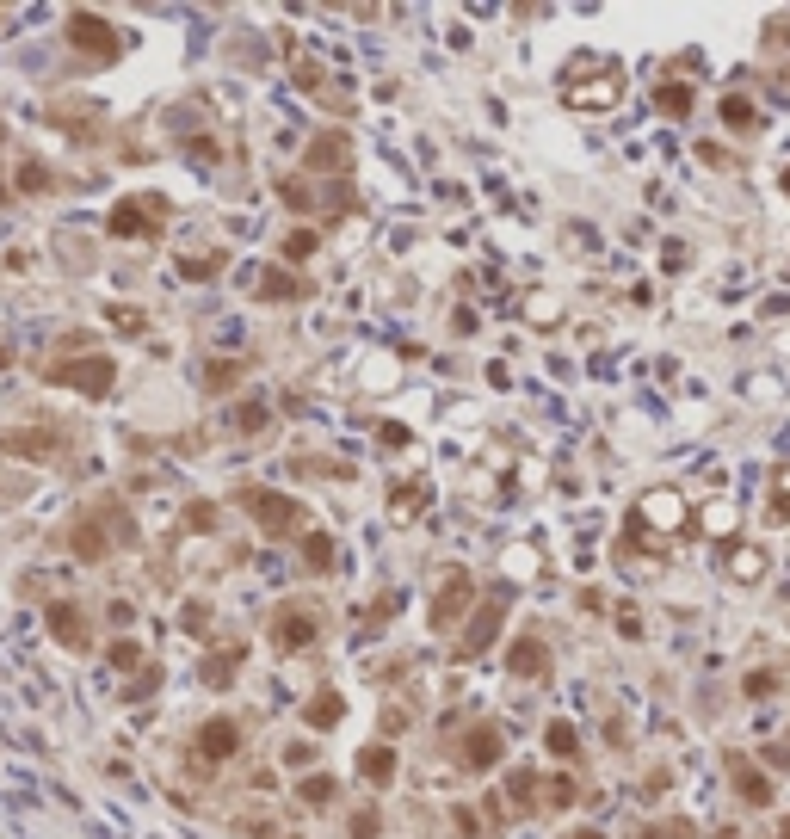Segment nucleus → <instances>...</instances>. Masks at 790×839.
<instances>
[{
  "label": "nucleus",
  "mask_w": 790,
  "mask_h": 839,
  "mask_svg": "<svg viewBox=\"0 0 790 839\" xmlns=\"http://www.w3.org/2000/svg\"><path fill=\"white\" fill-rule=\"evenodd\" d=\"M303 167H309V173H321V179H334V186H340V179L352 173V142H346V130H321V136L309 142Z\"/></svg>",
  "instance_id": "15"
},
{
  "label": "nucleus",
  "mask_w": 790,
  "mask_h": 839,
  "mask_svg": "<svg viewBox=\"0 0 790 839\" xmlns=\"http://www.w3.org/2000/svg\"><path fill=\"white\" fill-rule=\"evenodd\" d=\"M383 445H389V451H402V445H408V432L395 426V420H383Z\"/></svg>",
  "instance_id": "47"
},
{
  "label": "nucleus",
  "mask_w": 790,
  "mask_h": 839,
  "mask_svg": "<svg viewBox=\"0 0 790 839\" xmlns=\"http://www.w3.org/2000/svg\"><path fill=\"white\" fill-rule=\"evenodd\" d=\"M426 500H433L426 482H402V488H395V513H414V506H426Z\"/></svg>",
  "instance_id": "34"
},
{
  "label": "nucleus",
  "mask_w": 790,
  "mask_h": 839,
  "mask_svg": "<svg viewBox=\"0 0 790 839\" xmlns=\"http://www.w3.org/2000/svg\"><path fill=\"white\" fill-rule=\"evenodd\" d=\"M574 796H581V784H574L568 772H556V778H550V790H544V802H550V809H568Z\"/></svg>",
  "instance_id": "32"
},
{
  "label": "nucleus",
  "mask_w": 790,
  "mask_h": 839,
  "mask_svg": "<svg viewBox=\"0 0 790 839\" xmlns=\"http://www.w3.org/2000/svg\"><path fill=\"white\" fill-rule=\"evenodd\" d=\"M729 784H735V796L747 802V809H766V802H772V778L747 753H729Z\"/></svg>",
  "instance_id": "17"
},
{
  "label": "nucleus",
  "mask_w": 790,
  "mask_h": 839,
  "mask_svg": "<svg viewBox=\"0 0 790 839\" xmlns=\"http://www.w3.org/2000/svg\"><path fill=\"white\" fill-rule=\"evenodd\" d=\"M692 833H698L692 821H649V827H642L636 839H692Z\"/></svg>",
  "instance_id": "33"
},
{
  "label": "nucleus",
  "mask_w": 790,
  "mask_h": 839,
  "mask_svg": "<svg viewBox=\"0 0 790 839\" xmlns=\"http://www.w3.org/2000/svg\"><path fill=\"white\" fill-rule=\"evenodd\" d=\"M13 192H25V198H44V192H56V173H50L44 161H19Z\"/></svg>",
  "instance_id": "25"
},
{
  "label": "nucleus",
  "mask_w": 790,
  "mask_h": 839,
  "mask_svg": "<svg viewBox=\"0 0 790 839\" xmlns=\"http://www.w3.org/2000/svg\"><path fill=\"white\" fill-rule=\"evenodd\" d=\"M241 741H247V728H241L235 716H210V722L198 728V741H192V759H198V765H223V759L241 753Z\"/></svg>",
  "instance_id": "12"
},
{
  "label": "nucleus",
  "mask_w": 790,
  "mask_h": 839,
  "mask_svg": "<svg viewBox=\"0 0 790 839\" xmlns=\"http://www.w3.org/2000/svg\"><path fill=\"white\" fill-rule=\"evenodd\" d=\"M235 506H241V513L254 519L266 537H297V531L309 525L303 500H291V494H272V488H241V494H235Z\"/></svg>",
  "instance_id": "5"
},
{
  "label": "nucleus",
  "mask_w": 790,
  "mask_h": 839,
  "mask_svg": "<svg viewBox=\"0 0 790 839\" xmlns=\"http://www.w3.org/2000/svg\"><path fill=\"white\" fill-rule=\"evenodd\" d=\"M784 192H790V167H784Z\"/></svg>",
  "instance_id": "50"
},
{
  "label": "nucleus",
  "mask_w": 790,
  "mask_h": 839,
  "mask_svg": "<svg viewBox=\"0 0 790 839\" xmlns=\"http://www.w3.org/2000/svg\"><path fill=\"white\" fill-rule=\"evenodd\" d=\"M612 624H618V630H624L630 642L642 636V617H636V605H618V611H612Z\"/></svg>",
  "instance_id": "41"
},
{
  "label": "nucleus",
  "mask_w": 790,
  "mask_h": 839,
  "mask_svg": "<svg viewBox=\"0 0 790 839\" xmlns=\"http://www.w3.org/2000/svg\"><path fill=\"white\" fill-rule=\"evenodd\" d=\"M56 389H75V395H87V401H99V395H112V383H118V364L105 358V352H87V358H56L50 371H44Z\"/></svg>",
  "instance_id": "7"
},
{
  "label": "nucleus",
  "mask_w": 790,
  "mask_h": 839,
  "mask_svg": "<svg viewBox=\"0 0 790 839\" xmlns=\"http://www.w3.org/2000/svg\"><path fill=\"white\" fill-rule=\"evenodd\" d=\"M655 105H661L667 118H686V112H692V87H686V81H661V87H655Z\"/></svg>",
  "instance_id": "27"
},
{
  "label": "nucleus",
  "mask_w": 790,
  "mask_h": 839,
  "mask_svg": "<svg viewBox=\"0 0 790 839\" xmlns=\"http://www.w3.org/2000/svg\"><path fill=\"white\" fill-rule=\"evenodd\" d=\"M723 562H729V574H735V580H760V574L772 568V562H766V550H753V543H729Z\"/></svg>",
  "instance_id": "21"
},
{
  "label": "nucleus",
  "mask_w": 790,
  "mask_h": 839,
  "mask_svg": "<svg viewBox=\"0 0 790 839\" xmlns=\"http://www.w3.org/2000/svg\"><path fill=\"white\" fill-rule=\"evenodd\" d=\"M500 753H507V735H500L494 722H470V735L457 741V765H463V772H494Z\"/></svg>",
  "instance_id": "14"
},
{
  "label": "nucleus",
  "mask_w": 790,
  "mask_h": 839,
  "mask_svg": "<svg viewBox=\"0 0 790 839\" xmlns=\"http://www.w3.org/2000/svg\"><path fill=\"white\" fill-rule=\"evenodd\" d=\"M772 519H778V525H790V488H778V494H772Z\"/></svg>",
  "instance_id": "46"
},
{
  "label": "nucleus",
  "mask_w": 790,
  "mask_h": 839,
  "mask_svg": "<svg viewBox=\"0 0 790 839\" xmlns=\"http://www.w3.org/2000/svg\"><path fill=\"white\" fill-rule=\"evenodd\" d=\"M772 691H778L772 673H753V679H747V698H772Z\"/></svg>",
  "instance_id": "43"
},
{
  "label": "nucleus",
  "mask_w": 790,
  "mask_h": 839,
  "mask_svg": "<svg viewBox=\"0 0 790 839\" xmlns=\"http://www.w3.org/2000/svg\"><path fill=\"white\" fill-rule=\"evenodd\" d=\"M112 321L124 327V334H142V315H136V309H112Z\"/></svg>",
  "instance_id": "45"
},
{
  "label": "nucleus",
  "mask_w": 790,
  "mask_h": 839,
  "mask_svg": "<svg viewBox=\"0 0 790 839\" xmlns=\"http://www.w3.org/2000/svg\"><path fill=\"white\" fill-rule=\"evenodd\" d=\"M340 716H346V698H340V691H334V685H321V691H315V698L303 704V722H309V728H334Z\"/></svg>",
  "instance_id": "20"
},
{
  "label": "nucleus",
  "mask_w": 790,
  "mask_h": 839,
  "mask_svg": "<svg viewBox=\"0 0 790 839\" xmlns=\"http://www.w3.org/2000/svg\"><path fill=\"white\" fill-rule=\"evenodd\" d=\"M630 519H636V525H649V519H655V531L673 537L679 525H686V500H679L673 488H655V494H642V500H636V513H630Z\"/></svg>",
  "instance_id": "16"
},
{
  "label": "nucleus",
  "mask_w": 790,
  "mask_h": 839,
  "mask_svg": "<svg viewBox=\"0 0 790 839\" xmlns=\"http://www.w3.org/2000/svg\"><path fill=\"white\" fill-rule=\"evenodd\" d=\"M544 747H550L556 759H581V735H574V722H550V728H544Z\"/></svg>",
  "instance_id": "29"
},
{
  "label": "nucleus",
  "mask_w": 790,
  "mask_h": 839,
  "mask_svg": "<svg viewBox=\"0 0 790 839\" xmlns=\"http://www.w3.org/2000/svg\"><path fill=\"white\" fill-rule=\"evenodd\" d=\"M112 667H142V648L136 642H112Z\"/></svg>",
  "instance_id": "42"
},
{
  "label": "nucleus",
  "mask_w": 790,
  "mask_h": 839,
  "mask_svg": "<svg viewBox=\"0 0 790 839\" xmlns=\"http://www.w3.org/2000/svg\"><path fill=\"white\" fill-rule=\"evenodd\" d=\"M334 796H340V778L334 772H309L303 778V802H309V809H328Z\"/></svg>",
  "instance_id": "28"
},
{
  "label": "nucleus",
  "mask_w": 790,
  "mask_h": 839,
  "mask_svg": "<svg viewBox=\"0 0 790 839\" xmlns=\"http://www.w3.org/2000/svg\"><path fill=\"white\" fill-rule=\"evenodd\" d=\"M179 519H186V531H217L223 506L217 500H186V513H179Z\"/></svg>",
  "instance_id": "30"
},
{
  "label": "nucleus",
  "mask_w": 790,
  "mask_h": 839,
  "mask_svg": "<svg viewBox=\"0 0 790 839\" xmlns=\"http://www.w3.org/2000/svg\"><path fill=\"white\" fill-rule=\"evenodd\" d=\"M507 802H513V809H525V815H537V809H544V790H537L531 772H513L507 778Z\"/></svg>",
  "instance_id": "26"
},
{
  "label": "nucleus",
  "mask_w": 790,
  "mask_h": 839,
  "mask_svg": "<svg viewBox=\"0 0 790 839\" xmlns=\"http://www.w3.org/2000/svg\"><path fill=\"white\" fill-rule=\"evenodd\" d=\"M68 439H75V426H68V420L38 414L25 432H19V426L0 432V451H7V457H31V463H50V457H62V451H68Z\"/></svg>",
  "instance_id": "6"
},
{
  "label": "nucleus",
  "mask_w": 790,
  "mask_h": 839,
  "mask_svg": "<svg viewBox=\"0 0 790 839\" xmlns=\"http://www.w3.org/2000/svg\"><path fill=\"white\" fill-rule=\"evenodd\" d=\"M254 290H260L266 303H297V297H309V284H303V278H291V272H260V284H254Z\"/></svg>",
  "instance_id": "22"
},
{
  "label": "nucleus",
  "mask_w": 790,
  "mask_h": 839,
  "mask_svg": "<svg viewBox=\"0 0 790 839\" xmlns=\"http://www.w3.org/2000/svg\"><path fill=\"white\" fill-rule=\"evenodd\" d=\"M241 661H247V642H229L223 654H210V661L198 667V679H204V685H235V673H241Z\"/></svg>",
  "instance_id": "19"
},
{
  "label": "nucleus",
  "mask_w": 790,
  "mask_h": 839,
  "mask_svg": "<svg viewBox=\"0 0 790 839\" xmlns=\"http://www.w3.org/2000/svg\"><path fill=\"white\" fill-rule=\"evenodd\" d=\"M0 204H7V186H0Z\"/></svg>",
  "instance_id": "51"
},
{
  "label": "nucleus",
  "mask_w": 790,
  "mask_h": 839,
  "mask_svg": "<svg viewBox=\"0 0 790 839\" xmlns=\"http://www.w3.org/2000/svg\"><path fill=\"white\" fill-rule=\"evenodd\" d=\"M321 630H328V605L309 599V593L278 599V605H272V617H266V642H272L278 654H303V648H315V642H321Z\"/></svg>",
  "instance_id": "3"
},
{
  "label": "nucleus",
  "mask_w": 790,
  "mask_h": 839,
  "mask_svg": "<svg viewBox=\"0 0 790 839\" xmlns=\"http://www.w3.org/2000/svg\"><path fill=\"white\" fill-rule=\"evenodd\" d=\"M235 377H241V364L229 358V364H204V389L217 395V389H235Z\"/></svg>",
  "instance_id": "31"
},
{
  "label": "nucleus",
  "mask_w": 790,
  "mask_h": 839,
  "mask_svg": "<svg viewBox=\"0 0 790 839\" xmlns=\"http://www.w3.org/2000/svg\"><path fill=\"white\" fill-rule=\"evenodd\" d=\"M44 624H50V636H56L68 654H93V617H87L81 599H50V605H44Z\"/></svg>",
  "instance_id": "11"
},
{
  "label": "nucleus",
  "mask_w": 790,
  "mask_h": 839,
  "mask_svg": "<svg viewBox=\"0 0 790 839\" xmlns=\"http://www.w3.org/2000/svg\"><path fill=\"white\" fill-rule=\"evenodd\" d=\"M112 624H118V630L136 624V605H130V599H112Z\"/></svg>",
  "instance_id": "44"
},
{
  "label": "nucleus",
  "mask_w": 790,
  "mask_h": 839,
  "mask_svg": "<svg viewBox=\"0 0 790 839\" xmlns=\"http://www.w3.org/2000/svg\"><path fill=\"white\" fill-rule=\"evenodd\" d=\"M167 216L173 204L161 192H136V198H118L112 216H105V235H118V241H155L167 229Z\"/></svg>",
  "instance_id": "4"
},
{
  "label": "nucleus",
  "mask_w": 790,
  "mask_h": 839,
  "mask_svg": "<svg viewBox=\"0 0 790 839\" xmlns=\"http://www.w3.org/2000/svg\"><path fill=\"white\" fill-rule=\"evenodd\" d=\"M303 562H309L315 574H334V562H340L334 537H328V531H303Z\"/></svg>",
  "instance_id": "24"
},
{
  "label": "nucleus",
  "mask_w": 790,
  "mask_h": 839,
  "mask_svg": "<svg viewBox=\"0 0 790 839\" xmlns=\"http://www.w3.org/2000/svg\"><path fill=\"white\" fill-rule=\"evenodd\" d=\"M377 833H383V815L377 809H358L352 827H346V839H377Z\"/></svg>",
  "instance_id": "37"
},
{
  "label": "nucleus",
  "mask_w": 790,
  "mask_h": 839,
  "mask_svg": "<svg viewBox=\"0 0 790 839\" xmlns=\"http://www.w3.org/2000/svg\"><path fill=\"white\" fill-rule=\"evenodd\" d=\"M229 426L241 432V439H254V432H266V426H272V401H260V395H254V401H241V408L229 414Z\"/></svg>",
  "instance_id": "23"
},
{
  "label": "nucleus",
  "mask_w": 790,
  "mask_h": 839,
  "mask_svg": "<svg viewBox=\"0 0 790 839\" xmlns=\"http://www.w3.org/2000/svg\"><path fill=\"white\" fill-rule=\"evenodd\" d=\"M562 99L574 112H605V105L624 99V62L618 56H599V50H581L562 62Z\"/></svg>",
  "instance_id": "2"
},
{
  "label": "nucleus",
  "mask_w": 790,
  "mask_h": 839,
  "mask_svg": "<svg viewBox=\"0 0 790 839\" xmlns=\"http://www.w3.org/2000/svg\"><path fill=\"white\" fill-rule=\"evenodd\" d=\"M315 247H321V229H297L291 241H284V260H309Z\"/></svg>",
  "instance_id": "36"
},
{
  "label": "nucleus",
  "mask_w": 790,
  "mask_h": 839,
  "mask_svg": "<svg viewBox=\"0 0 790 839\" xmlns=\"http://www.w3.org/2000/svg\"><path fill=\"white\" fill-rule=\"evenodd\" d=\"M179 272H186V278H210V272H223V253H198V260H186Z\"/></svg>",
  "instance_id": "39"
},
{
  "label": "nucleus",
  "mask_w": 790,
  "mask_h": 839,
  "mask_svg": "<svg viewBox=\"0 0 790 839\" xmlns=\"http://www.w3.org/2000/svg\"><path fill=\"white\" fill-rule=\"evenodd\" d=\"M0 136H7V130H0Z\"/></svg>",
  "instance_id": "52"
},
{
  "label": "nucleus",
  "mask_w": 790,
  "mask_h": 839,
  "mask_svg": "<svg viewBox=\"0 0 790 839\" xmlns=\"http://www.w3.org/2000/svg\"><path fill=\"white\" fill-rule=\"evenodd\" d=\"M68 525H75V531H68V550H75V562H105L118 543H136V519H130V506H124L118 494H99V500L81 506Z\"/></svg>",
  "instance_id": "1"
},
{
  "label": "nucleus",
  "mask_w": 790,
  "mask_h": 839,
  "mask_svg": "<svg viewBox=\"0 0 790 839\" xmlns=\"http://www.w3.org/2000/svg\"><path fill=\"white\" fill-rule=\"evenodd\" d=\"M507 605H513V587H494L482 605H476V617H470V630L457 636V661H476V654H488V642L500 636V624H507Z\"/></svg>",
  "instance_id": "9"
},
{
  "label": "nucleus",
  "mask_w": 790,
  "mask_h": 839,
  "mask_svg": "<svg viewBox=\"0 0 790 839\" xmlns=\"http://www.w3.org/2000/svg\"><path fill=\"white\" fill-rule=\"evenodd\" d=\"M408 728H414V710H408V704H389V710H383V741L408 735Z\"/></svg>",
  "instance_id": "35"
},
{
  "label": "nucleus",
  "mask_w": 790,
  "mask_h": 839,
  "mask_svg": "<svg viewBox=\"0 0 790 839\" xmlns=\"http://www.w3.org/2000/svg\"><path fill=\"white\" fill-rule=\"evenodd\" d=\"M723 118L735 124V130H747V124H760V112H753L747 99H723Z\"/></svg>",
  "instance_id": "38"
},
{
  "label": "nucleus",
  "mask_w": 790,
  "mask_h": 839,
  "mask_svg": "<svg viewBox=\"0 0 790 839\" xmlns=\"http://www.w3.org/2000/svg\"><path fill=\"white\" fill-rule=\"evenodd\" d=\"M778 839H790V815H784V827H778Z\"/></svg>",
  "instance_id": "49"
},
{
  "label": "nucleus",
  "mask_w": 790,
  "mask_h": 839,
  "mask_svg": "<svg viewBox=\"0 0 790 839\" xmlns=\"http://www.w3.org/2000/svg\"><path fill=\"white\" fill-rule=\"evenodd\" d=\"M470 599H476L470 568H451V574L439 580V593H433V611H426V624H433L439 636H451V630L463 624V611H470Z\"/></svg>",
  "instance_id": "10"
},
{
  "label": "nucleus",
  "mask_w": 790,
  "mask_h": 839,
  "mask_svg": "<svg viewBox=\"0 0 790 839\" xmlns=\"http://www.w3.org/2000/svg\"><path fill=\"white\" fill-rule=\"evenodd\" d=\"M68 50L87 56L93 68H105V62L124 56V31H112L99 13H68Z\"/></svg>",
  "instance_id": "8"
},
{
  "label": "nucleus",
  "mask_w": 790,
  "mask_h": 839,
  "mask_svg": "<svg viewBox=\"0 0 790 839\" xmlns=\"http://www.w3.org/2000/svg\"><path fill=\"white\" fill-rule=\"evenodd\" d=\"M358 778H365L371 790H389V784H395V747H389V741L365 747V753H358Z\"/></svg>",
  "instance_id": "18"
},
{
  "label": "nucleus",
  "mask_w": 790,
  "mask_h": 839,
  "mask_svg": "<svg viewBox=\"0 0 790 839\" xmlns=\"http://www.w3.org/2000/svg\"><path fill=\"white\" fill-rule=\"evenodd\" d=\"M507 673H513V679H531V685H544V679L556 673V654H550V642L537 636V630L513 636V648H507Z\"/></svg>",
  "instance_id": "13"
},
{
  "label": "nucleus",
  "mask_w": 790,
  "mask_h": 839,
  "mask_svg": "<svg viewBox=\"0 0 790 839\" xmlns=\"http://www.w3.org/2000/svg\"><path fill=\"white\" fill-rule=\"evenodd\" d=\"M210 617H217V611H210L204 599H192V605H186V630H192V636H204V630H210Z\"/></svg>",
  "instance_id": "40"
},
{
  "label": "nucleus",
  "mask_w": 790,
  "mask_h": 839,
  "mask_svg": "<svg viewBox=\"0 0 790 839\" xmlns=\"http://www.w3.org/2000/svg\"><path fill=\"white\" fill-rule=\"evenodd\" d=\"M562 839H605V833H599V827H568Z\"/></svg>",
  "instance_id": "48"
}]
</instances>
